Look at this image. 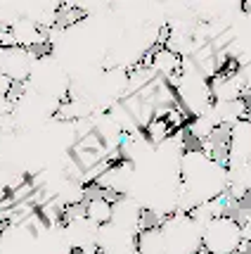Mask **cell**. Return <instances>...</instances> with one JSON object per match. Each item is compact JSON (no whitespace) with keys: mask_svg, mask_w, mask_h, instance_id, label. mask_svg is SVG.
<instances>
[{"mask_svg":"<svg viewBox=\"0 0 251 254\" xmlns=\"http://www.w3.org/2000/svg\"><path fill=\"white\" fill-rule=\"evenodd\" d=\"M230 188L228 166L211 159L201 150H185L180 159V197L178 211H190L211 202V199L225 195Z\"/></svg>","mask_w":251,"mask_h":254,"instance_id":"6da1fadb","label":"cell"},{"mask_svg":"<svg viewBox=\"0 0 251 254\" xmlns=\"http://www.w3.org/2000/svg\"><path fill=\"white\" fill-rule=\"evenodd\" d=\"M164 254H199L201 252V233L204 228L195 223L190 214L175 211L161 221Z\"/></svg>","mask_w":251,"mask_h":254,"instance_id":"7a4b0ae2","label":"cell"},{"mask_svg":"<svg viewBox=\"0 0 251 254\" xmlns=\"http://www.w3.org/2000/svg\"><path fill=\"white\" fill-rule=\"evenodd\" d=\"M201 247L206 254H237L242 250V223L235 216H218L201 233Z\"/></svg>","mask_w":251,"mask_h":254,"instance_id":"3957f363","label":"cell"},{"mask_svg":"<svg viewBox=\"0 0 251 254\" xmlns=\"http://www.w3.org/2000/svg\"><path fill=\"white\" fill-rule=\"evenodd\" d=\"M62 231H64L71 250H78L81 254H100V247H98L100 226L95 221H90L86 214H83V216L64 219Z\"/></svg>","mask_w":251,"mask_h":254,"instance_id":"277c9868","label":"cell"},{"mask_svg":"<svg viewBox=\"0 0 251 254\" xmlns=\"http://www.w3.org/2000/svg\"><path fill=\"white\" fill-rule=\"evenodd\" d=\"M208 90L213 102H235L242 100L244 93V78L240 74V66L235 64L232 69H220L208 78Z\"/></svg>","mask_w":251,"mask_h":254,"instance_id":"5b68a950","label":"cell"},{"mask_svg":"<svg viewBox=\"0 0 251 254\" xmlns=\"http://www.w3.org/2000/svg\"><path fill=\"white\" fill-rule=\"evenodd\" d=\"M251 162V119H242L230 128L228 169Z\"/></svg>","mask_w":251,"mask_h":254,"instance_id":"8992f818","label":"cell"},{"mask_svg":"<svg viewBox=\"0 0 251 254\" xmlns=\"http://www.w3.org/2000/svg\"><path fill=\"white\" fill-rule=\"evenodd\" d=\"M142 221H145V209L128 195H119L111 202V223H116L119 228L128 233L142 231Z\"/></svg>","mask_w":251,"mask_h":254,"instance_id":"52a82bcc","label":"cell"},{"mask_svg":"<svg viewBox=\"0 0 251 254\" xmlns=\"http://www.w3.org/2000/svg\"><path fill=\"white\" fill-rule=\"evenodd\" d=\"M38 55L33 50H26V48H10L5 53V62H2V74L10 78L12 83H26L29 76H31V69L36 64Z\"/></svg>","mask_w":251,"mask_h":254,"instance_id":"ba28073f","label":"cell"},{"mask_svg":"<svg viewBox=\"0 0 251 254\" xmlns=\"http://www.w3.org/2000/svg\"><path fill=\"white\" fill-rule=\"evenodd\" d=\"M145 64L150 66L159 78L171 81L173 76L180 74V69H183V57L171 53L166 45H156V48H152V53H147V62H145Z\"/></svg>","mask_w":251,"mask_h":254,"instance_id":"9c48e42d","label":"cell"},{"mask_svg":"<svg viewBox=\"0 0 251 254\" xmlns=\"http://www.w3.org/2000/svg\"><path fill=\"white\" fill-rule=\"evenodd\" d=\"M12 33H14L17 45H19V48H26V50H33V48H38V45L48 43V36H45L43 29L36 22H31V19H24V17L12 26Z\"/></svg>","mask_w":251,"mask_h":254,"instance_id":"30bf717a","label":"cell"},{"mask_svg":"<svg viewBox=\"0 0 251 254\" xmlns=\"http://www.w3.org/2000/svg\"><path fill=\"white\" fill-rule=\"evenodd\" d=\"M135 245H138V254H164V235L159 226L152 228H142L135 235Z\"/></svg>","mask_w":251,"mask_h":254,"instance_id":"8fae6325","label":"cell"},{"mask_svg":"<svg viewBox=\"0 0 251 254\" xmlns=\"http://www.w3.org/2000/svg\"><path fill=\"white\" fill-rule=\"evenodd\" d=\"M86 216L90 221H95L98 226L111 221V199H107L104 195H95L86 202Z\"/></svg>","mask_w":251,"mask_h":254,"instance_id":"7c38bea8","label":"cell"},{"mask_svg":"<svg viewBox=\"0 0 251 254\" xmlns=\"http://www.w3.org/2000/svg\"><path fill=\"white\" fill-rule=\"evenodd\" d=\"M100 254H138V245H135V235L131 238H126L123 243H119L116 247H111V250H104V252Z\"/></svg>","mask_w":251,"mask_h":254,"instance_id":"4fadbf2b","label":"cell"},{"mask_svg":"<svg viewBox=\"0 0 251 254\" xmlns=\"http://www.w3.org/2000/svg\"><path fill=\"white\" fill-rule=\"evenodd\" d=\"M240 74H242V78H244V93L251 95V64L240 66Z\"/></svg>","mask_w":251,"mask_h":254,"instance_id":"5bb4252c","label":"cell"},{"mask_svg":"<svg viewBox=\"0 0 251 254\" xmlns=\"http://www.w3.org/2000/svg\"><path fill=\"white\" fill-rule=\"evenodd\" d=\"M12 86H14V83L0 71V95H2V98H7V95L12 93Z\"/></svg>","mask_w":251,"mask_h":254,"instance_id":"9a60e30c","label":"cell"},{"mask_svg":"<svg viewBox=\"0 0 251 254\" xmlns=\"http://www.w3.org/2000/svg\"><path fill=\"white\" fill-rule=\"evenodd\" d=\"M244 226H249V228H251V209L247 211V216H244Z\"/></svg>","mask_w":251,"mask_h":254,"instance_id":"2e32d148","label":"cell"}]
</instances>
